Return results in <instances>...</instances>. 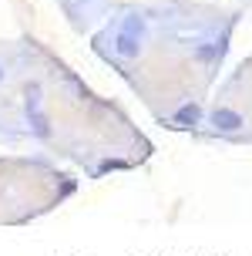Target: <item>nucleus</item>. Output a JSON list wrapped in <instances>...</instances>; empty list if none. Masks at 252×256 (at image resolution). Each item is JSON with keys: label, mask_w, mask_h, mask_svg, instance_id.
Wrapping results in <instances>:
<instances>
[{"label": "nucleus", "mask_w": 252, "mask_h": 256, "mask_svg": "<svg viewBox=\"0 0 252 256\" xmlns=\"http://www.w3.org/2000/svg\"><path fill=\"white\" fill-rule=\"evenodd\" d=\"M209 125H212L215 132H239V128L246 125V118H242L239 112H232V108H215L212 115H209Z\"/></svg>", "instance_id": "f257e3e1"}, {"label": "nucleus", "mask_w": 252, "mask_h": 256, "mask_svg": "<svg viewBox=\"0 0 252 256\" xmlns=\"http://www.w3.org/2000/svg\"><path fill=\"white\" fill-rule=\"evenodd\" d=\"M121 30H125V34H135V38H141V34H145V20H141V17H128Z\"/></svg>", "instance_id": "423d86ee"}, {"label": "nucleus", "mask_w": 252, "mask_h": 256, "mask_svg": "<svg viewBox=\"0 0 252 256\" xmlns=\"http://www.w3.org/2000/svg\"><path fill=\"white\" fill-rule=\"evenodd\" d=\"M30 125H34V135H40V138H47V135H50V125H47V115H40L37 108H34V115H30Z\"/></svg>", "instance_id": "39448f33"}, {"label": "nucleus", "mask_w": 252, "mask_h": 256, "mask_svg": "<svg viewBox=\"0 0 252 256\" xmlns=\"http://www.w3.org/2000/svg\"><path fill=\"white\" fill-rule=\"evenodd\" d=\"M114 51L121 54V58H138V51H141V44H138V38L135 34H118V40H114Z\"/></svg>", "instance_id": "7ed1b4c3"}, {"label": "nucleus", "mask_w": 252, "mask_h": 256, "mask_svg": "<svg viewBox=\"0 0 252 256\" xmlns=\"http://www.w3.org/2000/svg\"><path fill=\"white\" fill-rule=\"evenodd\" d=\"M172 122H175L178 128H195L202 122V108L195 102H189V104H182V108H178L175 112V118H172Z\"/></svg>", "instance_id": "f03ea898"}, {"label": "nucleus", "mask_w": 252, "mask_h": 256, "mask_svg": "<svg viewBox=\"0 0 252 256\" xmlns=\"http://www.w3.org/2000/svg\"><path fill=\"white\" fill-rule=\"evenodd\" d=\"M226 44H205V48H195V58L199 61H212V58H222Z\"/></svg>", "instance_id": "20e7f679"}, {"label": "nucleus", "mask_w": 252, "mask_h": 256, "mask_svg": "<svg viewBox=\"0 0 252 256\" xmlns=\"http://www.w3.org/2000/svg\"><path fill=\"white\" fill-rule=\"evenodd\" d=\"M0 81H3V68H0Z\"/></svg>", "instance_id": "0eeeda50"}]
</instances>
